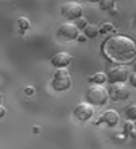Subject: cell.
I'll return each mask as SVG.
<instances>
[{
	"mask_svg": "<svg viewBox=\"0 0 136 149\" xmlns=\"http://www.w3.org/2000/svg\"><path fill=\"white\" fill-rule=\"evenodd\" d=\"M18 24H19L20 31H22V32H26L27 29H29L31 22H29V19H27V18H26V17H20L19 21H18Z\"/></svg>",
	"mask_w": 136,
	"mask_h": 149,
	"instance_id": "cell-14",
	"label": "cell"
},
{
	"mask_svg": "<svg viewBox=\"0 0 136 149\" xmlns=\"http://www.w3.org/2000/svg\"><path fill=\"white\" fill-rule=\"evenodd\" d=\"M85 38H87V37L85 36H81V35H79V36H78V41H79V42H85Z\"/></svg>",
	"mask_w": 136,
	"mask_h": 149,
	"instance_id": "cell-21",
	"label": "cell"
},
{
	"mask_svg": "<svg viewBox=\"0 0 136 149\" xmlns=\"http://www.w3.org/2000/svg\"><path fill=\"white\" fill-rule=\"evenodd\" d=\"M89 82L93 83L94 86H103V83L107 82V74L103 72L94 73L93 75L89 77Z\"/></svg>",
	"mask_w": 136,
	"mask_h": 149,
	"instance_id": "cell-11",
	"label": "cell"
},
{
	"mask_svg": "<svg viewBox=\"0 0 136 149\" xmlns=\"http://www.w3.org/2000/svg\"><path fill=\"white\" fill-rule=\"evenodd\" d=\"M134 124H135V127H136V121H135V123H134Z\"/></svg>",
	"mask_w": 136,
	"mask_h": 149,
	"instance_id": "cell-26",
	"label": "cell"
},
{
	"mask_svg": "<svg viewBox=\"0 0 136 149\" xmlns=\"http://www.w3.org/2000/svg\"><path fill=\"white\" fill-rule=\"evenodd\" d=\"M103 54L111 61L124 65L136 59V41L126 35H114L104 41Z\"/></svg>",
	"mask_w": 136,
	"mask_h": 149,
	"instance_id": "cell-1",
	"label": "cell"
},
{
	"mask_svg": "<svg viewBox=\"0 0 136 149\" xmlns=\"http://www.w3.org/2000/svg\"><path fill=\"white\" fill-rule=\"evenodd\" d=\"M51 87L56 92H64L71 87V74L66 68L56 70L52 80H51Z\"/></svg>",
	"mask_w": 136,
	"mask_h": 149,
	"instance_id": "cell-3",
	"label": "cell"
},
{
	"mask_svg": "<svg viewBox=\"0 0 136 149\" xmlns=\"http://www.w3.org/2000/svg\"><path fill=\"white\" fill-rule=\"evenodd\" d=\"M113 28H114V26L112 24V23H110V22L103 23V24L99 27V33H107V32H111Z\"/></svg>",
	"mask_w": 136,
	"mask_h": 149,
	"instance_id": "cell-18",
	"label": "cell"
},
{
	"mask_svg": "<svg viewBox=\"0 0 136 149\" xmlns=\"http://www.w3.org/2000/svg\"><path fill=\"white\" fill-rule=\"evenodd\" d=\"M135 21H136V17H135Z\"/></svg>",
	"mask_w": 136,
	"mask_h": 149,
	"instance_id": "cell-27",
	"label": "cell"
},
{
	"mask_svg": "<svg viewBox=\"0 0 136 149\" xmlns=\"http://www.w3.org/2000/svg\"><path fill=\"white\" fill-rule=\"evenodd\" d=\"M0 102H1V93H0Z\"/></svg>",
	"mask_w": 136,
	"mask_h": 149,
	"instance_id": "cell-25",
	"label": "cell"
},
{
	"mask_svg": "<svg viewBox=\"0 0 136 149\" xmlns=\"http://www.w3.org/2000/svg\"><path fill=\"white\" fill-rule=\"evenodd\" d=\"M134 70H135V73H136V59L134 60Z\"/></svg>",
	"mask_w": 136,
	"mask_h": 149,
	"instance_id": "cell-24",
	"label": "cell"
},
{
	"mask_svg": "<svg viewBox=\"0 0 136 149\" xmlns=\"http://www.w3.org/2000/svg\"><path fill=\"white\" fill-rule=\"evenodd\" d=\"M128 82H130V84L132 87L136 88V73L130 74V77H128Z\"/></svg>",
	"mask_w": 136,
	"mask_h": 149,
	"instance_id": "cell-19",
	"label": "cell"
},
{
	"mask_svg": "<svg viewBox=\"0 0 136 149\" xmlns=\"http://www.w3.org/2000/svg\"><path fill=\"white\" fill-rule=\"evenodd\" d=\"M74 24H75L76 28L80 31V29H84L88 26V21H87L85 17H80V18L76 19V21H74Z\"/></svg>",
	"mask_w": 136,
	"mask_h": 149,
	"instance_id": "cell-16",
	"label": "cell"
},
{
	"mask_svg": "<svg viewBox=\"0 0 136 149\" xmlns=\"http://www.w3.org/2000/svg\"><path fill=\"white\" fill-rule=\"evenodd\" d=\"M108 89L103 86H93L87 91L85 100L92 106H104L108 102Z\"/></svg>",
	"mask_w": 136,
	"mask_h": 149,
	"instance_id": "cell-2",
	"label": "cell"
},
{
	"mask_svg": "<svg viewBox=\"0 0 136 149\" xmlns=\"http://www.w3.org/2000/svg\"><path fill=\"white\" fill-rule=\"evenodd\" d=\"M83 31H84V36L87 38H96L99 35V27H97L94 24H88Z\"/></svg>",
	"mask_w": 136,
	"mask_h": 149,
	"instance_id": "cell-12",
	"label": "cell"
},
{
	"mask_svg": "<svg viewBox=\"0 0 136 149\" xmlns=\"http://www.w3.org/2000/svg\"><path fill=\"white\" fill-rule=\"evenodd\" d=\"M5 115V108L1 106V104H0V118H1L3 116H4Z\"/></svg>",
	"mask_w": 136,
	"mask_h": 149,
	"instance_id": "cell-22",
	"label": "cell"
},
{
	"mask_svg": "<svg viewBox=\"0 0 136 149\" xmlns=\"http://www.w3.org/2000/svg\"><path fill=\"white\" fill-rule=\"evenodd\" d=\"M61 14L69 21H76L83 17V5L78 1H66L61 6Z\"/></svg>",
	"mask_w": 136,
	"mask_h": 149,
	"instance_id": "cell-4",
	"label": "cell"
},
{
	"mask_svg": "<svg viewBox=\"0 0 136 149\" xmlns=\"http://www.w3.org/2000/svg\"><path fill=\"white\" fill-rule=\"evenodd\" d=\"M114 5H116V1H113V0H102V1H99V6L103 10H111L114 8Z\"/></svg>",
	"mask_w": 136,
	"mask_h": 149,
	"instance_id": "cell-15",
	"label": "cell"
},
{
	"mask_svg": "<svg viewBox=\"0 0 136 149\" xmlns=\"http://www.w3.org/2000/svg\"><path fill=\"white\" fill-rule=\"evenodd\" d=\"M108 96L114 102H120V101H126L131 96V92L128 87L125 83H114L110 86L108 89Z\"/></svg>",
	"mask_w": 136,
	"mask_h": 149,
	"instance_id": "cell-6",
	"label": "cell"
},
{
	"mask_svg": "<svg viewBox=\"0 0 136 149\" xmlns=\"http://www.w3.org/2000/svg\"><path fill=\"white\" fill-rule=\"evenodd\" d=\"M74 113V117L76 118V120L79 121H88L90 120L92 117H93L94 115V107L89 104L88 102H81L79 104H76L75 108H74L73 111Z\"/></svg>",
	"mask_w": 136,
	"mask_h": 149,
	"instance_id": "cell-7",
	"label": "cell"
},
{
	"mask_svg": "<svg viewBox=\"0 0 136 149\" xmlns=\"http://www.w3.org/2000/svg\"><path fill=\"white\" fill-rule=\"evenodd\" d=\"M130 77V70L125 65H117L108 70L107 73V82L110 84L114 83H125Z\"/></svg>",
	"mask_w": 136,
	"mask_h": 149,
	"instance_id": "cell-5",
	"label": "cell"
},
{
	"mask_svg": "<svg viewBox=\"0 0 136 149\" xmlns=\"http://www.w3.org/2000/svg\"><path fill=\"white\" fill-rule=\"evenodd\" d=\"M57 35L65 40H76L79 36V29L73 22H65L59 27Z\"/></svg>",
	"mask_w": 136,
	"mask_h": 149,
	"instance_id": "cell-8",
	"label": "cell"
},
{
	"mask_svg": "<svg viewBox=\"0 0 136 149\" xmlns=\"http://www.w3.org/2000/svg\"><path fill=\"white\" fill-rule=\"evenodd\" d=\"M125 115L130 121H136V104H131L125 110Z\"/></svg>",
	"mask_w": 136,
	"mask_h": 149,
	"instance_id": "cell-13",
	"label": "cell"
},
{
	"mask_svg": "<svg viewBox=\"0 0 136 149\" xmlns=\"http://www.w3.org/2000/svg\"><path fill=\"white\" fill-rule=\"evenodd\" d=\"M70 63H71L70 54L64 52V51L57 52L51 57V65L57 68V69H64V68H66L67 65H70Z\"/></svg>",
	"mask_w": 136,
	"mask_h": 149,
	"instance_id": "cell-9",
	"label": "cell"
},
{
	"mask_svg": "<svg viewBox=\"0 0 136 149\" xmlns=\"http://www.w3.org/2000/svg\"><path fill=\"white\" fill-rule=\"evenodd\" d=\"M33 93H35V88H33V87H26L24 88V94H26V96H32V94Z\"/></svg>",
	"mask_w": 136,
	"mask_h": 149,
	"instance_id": "cell-20",
	"label": "cell"
},
{
	"mask_svg": "<svg viewBox=\"0 0 136 149\" xmlns=\"http://www.w3.org/2000/svg\"><path fill=\"white\" fill-rule=\"evenodd\" d=\"M98 121L104 123L107 126H110V127H113V126H116V125L118 124V121H120V115L117 113V111H114V110L111 108V110L104 111V113L98 118Z\"/></svg>",
	"mask_w": 136,
	"mask_h": 149,
	"instance_id": "cell-10",
	"label": "cell"
},
{
	"mask_svg": "<svg viewBox=\"0 0 136 149\" xmlns=\"http://www.w3.org/2000/svg\"><path fill=\"white\" fill-rule=\"evenodd\" d=\"M38 130H40L38 126H33V133H35V134H38V133H40Z\"/></svg>",
	"mask_w": 136,
	"mask_h": 149,
	"instance_id": "cell-23",
	"label": "cell"
},
{
	"mask_svg": "<svg viewBox=\"0 0 136 149\" xmlns=\"http://www.w3.org/2000/svg\"><path fill=\"white\" fill-rule=\"evenodd\" d=\"M124 130L126 131V134H128V135H132V136H135L136 135V133H135V124L132 123V121H127V123L125 124Z\"/></svg>",
	"mask_w": 136,
	"mask_h": 149,
	"instance_id": "cell-17",
	"label": "cell"
}]
</instances>
